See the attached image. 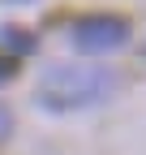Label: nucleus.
<instances>
[{"instance_id": "obj_3", "label": "nucleus", "mask_w": 146, "mask_h": 155, "mask_svg": "<svg viewBox=\"0 0 146 155\" xmlns=\"http://www.w3.org/2000/svg\"><path fill=\"white\" fill-rule=\"evenodd\" d=\"M0 43H5V56L17 61V56H30L39 48V39H34L26 26H0Z\"/></svg>"}, {"instance_id": "obj_2", "label": "nucleus", "mask_w": 146, "mask_h": 155, "mask_svg": "<svg viewBox=\"0 0 146 155\" xmlns=\"http://www.w3.org/2000/svg\"><path fill=\"white\" fill-rule=\"evenodd\" d=\"M129 43V17L120 13H86L73 22V48L78 52H112Z\"/></svg>"}, {"instance_id": "obj_1", "label": "nucleus", "mask_w": 146, "mask_h": 155, "mask_svg": "<svg viewBox=\"0 0 146 155\" xmlns=\"http://www.w3.org/2000/svg\"><path fill=\"white\" fill-rule=\"evenodd\" d=\"M116 91V73L103 65H52L39 78L34 104L47 112H78V108H95Z\"/></svg>"}, {"instance_id": "obj_5", "label": "nucleus", "mask_w": 146, "mask_h": 155, "mask_svg": "<svg viewBox=\"0 0 146 155\" xmlns=\"http://www.w3.org/2000/svg\"><path fill=\"white\" fill-rule=\"evenodd\" d=\"M13 73H17V61H9V56L0 52V86H5L9 78H13Z\"/></svg>"}, {"instance_id": "obj_4", "label": "nucleus", "mask_w": 146, "mask_h": 155, "mask_svg": "<svg viewBox=\"0 0 146 155\" xmlns=\"http://www.w3.org/2000/svg\"><path fill=\"white\" fill-rule=\"evenodd\" d=\"M9 134H13V112H9L5 104H0V147L9 142Z\"/></svg>"}]
</instances>
